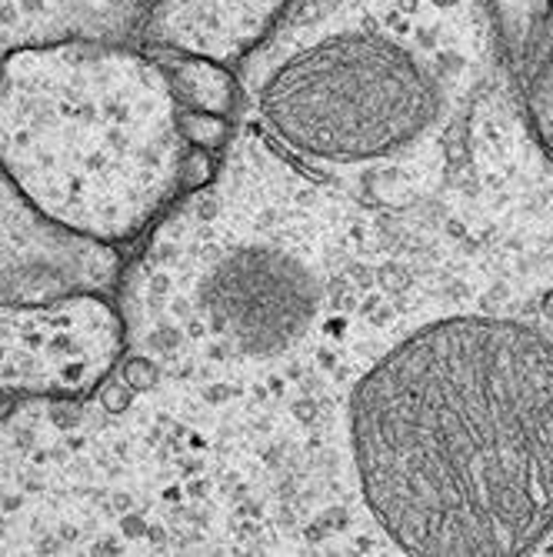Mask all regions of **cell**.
<instances>
[{"label":"cell","mask_w":553,"mask_h":557,"mask_svg":"<svg viewBox=\"0 0 553 557\" xmlns=\"http://www.w3.org/2000/svg\"><path fill=\"white\" fill-rule=\"evenodd\" d=\"M290 0H154L137 30L140 47L197 54L237 71L267 40Z\"/></svg>","instance_id":"6"},{"label":"cell","mask_w":553,"mask_h":557,"mask_svg":"<svg viewBox=\"0 0 553 557\" xmlns=\"http://www.w3.org/2000/svg\"><path fill=\"white\" fill-rule=\"evenodd\" d=\"M487 8L497 17L500 40H504L507 50V64L517 74H524L543 47L550 0H487Z\"/></svg>","instance_id":"9"},{"label":"cell","mask_w":553,"mask_h":557,"mask_svg":"<svg viewBox=\"0 0 553 557\" xmlns=\"http://www.w3.org/2000/svg\"><path fill=\"white\" fill-rule=\"evenodd\" d=\"M553 37V0H550V21H546V37L543 40H550Z\"/></svg>","instance_id":"12"},{"label":"cell","mask_w":553,"mask_h":557,"mask_svg":"<svg viewBox=\"0 0 553 557\" xmlns=\"http://www.w3.org/2000/svg\"><path fill=\"white\" fill-rule=\"evenodd\" d=\"M193 154L143 47L67 40L0 58V171L47 221L134 240L187 187Z\"/></svg>","instance_id":"2"},{"label":"cell","mask_w":553,"mask_h":557,"mask_svg":"<svg viewBox=\"0 0 553 557\" xmlns=\"http://www.w3.org/2000/svg\"><path fill=\"white\" fill-rule=\"evenodd\" d=\"M520 77L527 90V114L553 158V37L543 40L540 54Z\"/></svg>","instance_id":"10"},{"label":"cell","mask_w":553,"mask_h":557,"mask_svg":"<svg viewBox=\"0 0 553 557\" xmlns=\"http://www.w3.org/2000/svg\"><path fill=\"white\" fill-rule=\"evenodd\" d=\"M158 255L147 277V344L193 377L240 381L290 364L327 308V281L304 234L204 218V231L174 234Z\"/></svg>","instance_id":"4"},{"label":"cell","mask_w":553,"mask_h":557,"mask_svg":"<svg viewBox=\"0 0 553 557\" xmlns=\"http://www.w3.org/2000/svg\"><path fill=\"white\" fill-rule=\"evenodd\" d=\"M443 64L357 0H290L237 64L261 131L304 168L347 174L400 158L443 117Z\"/></svg>","instance_id":"3"},{"label":"cell","mask_w":553,"mask_h":557,"mask_svg":"<svg viewBox=\"0 0 553 557\" xmlns=\"http://www.w3.org/2000/svg\"><path fill=\"white\" fill-rule=\"evenodd\" d=\"M154 0H0V58L21 47L97 40L124 44Z\"/></svg>","instance_id":"7"},{"label":"cell","mask_w":553,"mask_h":557,"mask_svg":"<svg viewBox=\"0 0 553 557\" xmlns=\"http://www.w3.org/2000/svg\"><path fill=\"white\" fill-rule=\"evenodd\" d=\"M143 50L164 67L177 104L184 111L234 117L237 104L243 100V90H240L234 67L208 61V58H197V54H180V50H164V47H143Z\"/></svg>","instance_id":"8"},{"label":"cell","mask_w":553,"mask_h":557,"mask_svg":"<svg viewBox=\"0 0 553 557\" xmlns=\"http://www.w3.org/2000/svg\"><path fill=\"white\" fill-rule=\"evenodd\" d=\"M117 274L111 244L47 221L0 171V308L100 294Z\"/></svg>","instance_id":"5"},{"label":"cell","mask_w":553,"mask_h":557,"mask_svg":"<svg viewBox=\"0 0 553 557\" xmlns=\"http://www.w3.org/2000/svg\"><path fill=\"white\" fill-rule=\"evenodd\" d=\"M361 491L417 557L527 554L553 528V344L511 318H450L350 397Z\"/></svg>","instance_id":"1"},{"label":"cell","mask_w":553,"mask_h":557,"mask_svg":"<svg viewBox=\"0 0 553 557\" xmlns=\"http://www.w3.org/2000/svg\"><path fill=\"white\" fill-rule=\"evenodd\" d=\"M227 124H230V117L180 108V134H184V140L193 150H204V154H217V150L227 144Z\"/></svg>","instance_id":"11"}]
</instances>
